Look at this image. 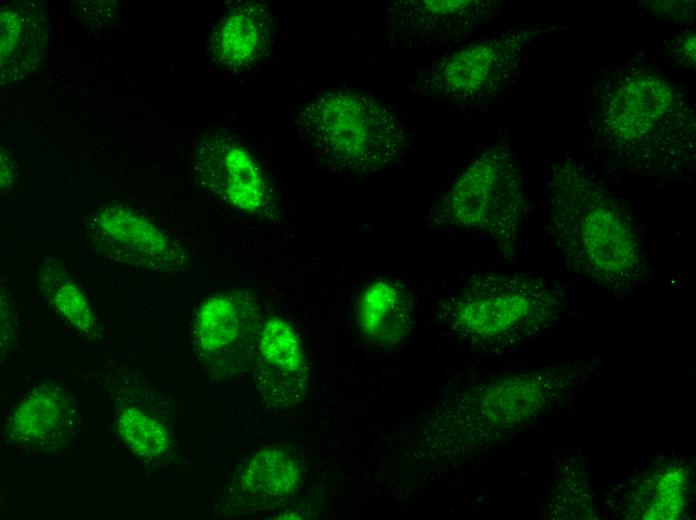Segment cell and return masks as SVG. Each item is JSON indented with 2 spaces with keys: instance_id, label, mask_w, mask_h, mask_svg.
Listing matches in <instances>:
<instances>
[{
  "instance_id": "obj_1",
  "label": "cell",
  "mask_w": 696,
  "mask_h": 520,
  "mask_svg": "<svg viewBox=\"0 0 696 520\" xmlns=\"http://www.w3.org/2000/svg\"><path fill=\"white\" fill-rule=\"evenodd\" d=\"M586 147L612 169L658 184L695 173V109L684 87L636 58L605 69L583 97Z\"/></svg>"
},
{
  "instance_id": "obj_2",
  "label": "cell",
  "mask_w": 696,
  "mask_h": 520,
  "mask_svg": "<svg viewBox=\"0 0 696 520\" xmlns=\"http://www.w3.org/2000/svg\"><path fill=\"white\" fill-rule=\"evenodd\" d=\"M546 187L549 233L566 270L614 292L647 281L651 267L636 220L583 165L555 161Z\"/></svg>"
},
{
  "instance_id": "obj_3",
  "label": "cell",
  "mask_w": 696,
  "mask_h": 520,
  "mask_svg": "<svg viewBox=\"0 0 696 520\" xmlns=\"http://www.w3.org/2000/svg\"><path fill=\"white\" fill-rule=\"evenodd\" d=\"M565 300L560 285L540 276L481 273L445 300L441 318L471 346L504 349L553 325Z\"/></svg>"
},
{
  "instance_id": "obj_4",
  "label": "cell",
  "mask_w": 696,
  "mask_h": 520,
  "mask_svg": "<svg viewBox=\"0 0 696 520\" xmlns=\"http://www.w3.org/2000/svg\"><path fill=\"white\" fill-rule=\"evenodd\" d=\"M302 127L317 152L331 165L370 174L392 165L407 146L399 115L381 100L361 92L327 91L302 113Z\"/></svg>"
},
{
  "instance_id": "obj_5",
  "label": "cell",
  "mask_w": 696,
  "mask_h": 520,
  "mask_svg": "<svg viewBox=\"0 0 696 520\" xmlns=\"http://www.w3.org/2000/svg\"><path fill=\"white\" fill-rule=\"evenodd\" d=\"M527 207L516 157L509 148L496 146L465 169L439 200L432 221L483 233L504 257L514 258Z\"/></svg>"
},
{
  "instance_id": "obj_6",
  "label": "cell",
  "mask_w": 696,
  "mask_h": 520,
  "mask_svg": "<svg viewBox=\"0 0 696 520\" xmlns=\"http://www.w3.org/2000/svg\"><path fill=\"white\" fill-rule=\"evenodd\" d=\"M550 372H527L491 381L472 395H463L441 408L425 428L423 442L429 457L450 458L475 437L510 429L541 407Z\"/></svg>"
},
{
  "instance_id": "obj_7",
  "label": "cell",
  "mask_w": 696,
  "mask_h": 520,
  "mask_svg": "<svg viewBox=\"0 0 696 520\" xmlns=\"http://www.w3.org/2000/svg\"><path fill=\"white\" fill-rule=\"evenodd\" d=\"M263 315L244 289L216 292L198 308L192 329L196 357L211 377L228 380L252 371Z\"/></svg>"
},
{
  "instance_id": "obj_8",
  "label": "cell",
  "mask_w": 696,
  "mask_h": 520,
  "mask_svg": "<svg viewBox=\"0 0 696 520\" xmlns=\"http://www.w3.org/2000/svg\"><path fill=\"white\" fill-rule=\"evenodd\" d=\"M555 27L510 31L464 46L445 57L422 80L424 91L457 103H473L501 90L526 47Z\"/></svg>"
},
{
  "instance_id": "obj_9",
  "label": "cell",
  "mask_w": 696,
  "mask_h": 520,
  "mask_svg": "<svg viewBox=\"0 0 696 520\" xmlns=\"http://www.w3.org/2000/svg\"><path fill=\"white\" fill-rule=\"evenodd\" d=\"M93 246L105 257L128 266L163 273L190 267L183 247L146 217L122 205H109L88 219Z\"/></svg>"
},
{
  "instance_id": "obj_10",
  "label": "cell",
  "mask_w": 696,
  "mask_h": 520,
  "mask_svg": "<svg viewBox=\"0 0 696 520\" xmlns=\"http://www.w3.org/2000/svg\"><path fill=\"white\" fill-rule=\"evenodd\" d=\"M195 170L201 182L227 204L253 217H270L274 193L262 167L250 152L227 138L200 145Z\"/></svg>"
},
{
  "instance_id": "obj_11",
  "label": "cell",
  "mask_w": 696,
  "mask_h": 520,
  "mask_svg": "<svg viewBox=\"0 0 696 520\" xmlns=\"http://www.w3.org/2000/svg\"><path fill=\"white\" fill-rule=\"evenodd\" d=\"M497 6L483 0H400L386 12V36L398 47L444 45L492 17Z\"/></svg>"
},
{
  "instance_id": "obj_12",
  "label": "cell",
  "mask_w": 696,
  "mask_h": 520,
  "mask_svg": "<svg viewBox=\"0 0 696 520\" xmlns=\"http://www.w3.org/2000/svg\"><path fill=\"white\" fill-rule=\"evenodd\" d=\"M252 375L257 394L270 410L289 409L304 399L310 369L301 339L290 322L277 316L264 321Z\"/></svg>"
},
{
  "instance_id": "obj_13",
  "label": "cell",
  "mask_w": 696,
  "mask_h": 520,
  "mask_svg": "<svg viewBox=\"0 0 696 520\" xmlns=\"http://www.w3.org/2000/svg\"><path fill=\"white\" fill-rule=\"evenodd\" d=\"M300 480V466L291 453L277 446L262 448L234 474L225 506L236 514L271 510L293 496Z\"/></svg>"
},
{
  "instance_id": "obj_14",
  "label": "cell",
  "mask_w": 696,
  "mask_h": 520,
  "mask_svg": "<svg viewBox=\"0 0 696 520\" xmlns=\"http://www.w3.org/2000/svg\"><path fill=\"white\" fill-rule=\"evenodd\" d=\"M360 334L371 343L394 347L409 334L412 304L407 291L396 281H373L361 292L356 312Z\"/></svg>"
},
{
  "instance_id": "obj_15",
  "label": "cell",
  "mask_w": 696,
  "mask_h": 520,
  "mask_svg": "<svg viewBox=\"0 0 696 520\" xmlns=\"http://www.w3.org/2000/svg\"><path fill=\"white\" fill-rule=\"evenodd\" d=\"M73 411L58 387L42 386L27 395L9 420L10 436L31 447H47L65 438Z\"/></svg>"
},
{
  "instance_id": "obj_16",
  "label": "cell",
  "mask_w": 696,
  "mask_h": 520,
  "mask_svg": "<svg viewBox=\"0 0 696 520\" xmlns=\"http://www.w3.org/2000/svg\"><path fill=\"white\" fill-rule=\"evenodd\" d=\"M270 18L261 4L247 2L230 10L218 24L212 50L222 64L239 68L256 61L270 37Z\"/></svg>"
},
{
  "instance_id": "obj_17",
  "label": "cell",
  "mask_w": 696,
  "mask_h": 520,
  "mask_svg": "<svg viewBox=\"0 0 696 520\" xmlns=\"http://www.w3.org/2000/svg\"><path fill=\"white\" fill-rule=\"evenodd\" d=\"M47 24L33 5L17 4L1 12L2 77L21 78L32 71L43 55Z\"/></svg>"
},
{
  "instance_id": "obj_18",
  "label": "cell",
  "mask_w": 696,
  "mask_h": 520,
  "mask_svg": "<svg viewBox=\"0 0 696 520\" xmlns=\"http://www.w3.org/2000/svg\"><path fill=\"white\" fill-rule=\"evenodd\" d=\"M37 283L48 302L72 326L85 334L93 332L95 322L89 303L60 261L44 260L37 270Z\"/></svg>"
},
{
  "instance_id": "obj_19",
  "label": "cell",
  "mask_w": 696,
  "mask_h": 520,
  "mask_svg": "<svg viewBox=\"0 0 696 520\" xmlns=\"http://www.w3.org/2000/svg\"><path fill=\"white\" fill-rule=\"evenodd\" d=\"M117 426L126 445L143 458L156 459L169 450L170 437L166 428L142 408L124 407L118 415Z\"/></svg>"
},
{
  "instance_id": "obj_20",
  "label": "cell",
  "mask_w": 696,
  "mask_h": 520,
  "mask_svg": "<svg viewBox=\"0 0 696 520\" xmlns=\"http://www.w3.org/2000/svg\"><path fill=\"white\" fill-rule=\"evenodd\" d=\"M686 475L672 468L659 476L651 492V503L644 514L649 519L676 518L685 502Z\"/></svg>"
},
{
  "instance_id": "obj_21",
  "label": "cell",
  "mask_w": 696,
  "mask_h": 520,
  "mask_svg": "<svg viewBox=\"0 0 696 520\" xmlns=\"http://www.w3.org/2000/svg\"><path fill=\"white\" fill-rule=\"evenodd\" d=\"M676 60L690 68H695V31L683 32L676 41Z\"/></svg>"
}]
</instances>
